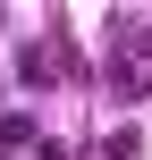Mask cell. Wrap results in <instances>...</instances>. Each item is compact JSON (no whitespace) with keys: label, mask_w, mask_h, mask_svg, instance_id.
Here are the masks:
<instances>
[{"label":"cell","mask_w":152,"mask_h":160,"mask_svg":"<svg viewBox=\"0 0 152 160\" xmlns=\"http://www.w3.org/2000/svg\"><path fill=\"white\" fill-rule=\"evenodd\" d=\"M34 160H59V143H34Z\"/></svg>","instance_id":"7a4b0ae2"},{"label":"cell","mask_w":152,"mask_h":160,"mask_svg":"<svg viewBox=\"0 0 152 160\" xmlns=\"http://www.w3.org/2000/svg\"><path fill=\"white\" fill-rule=\"evenodd\" d=\"M0 143H8V152L34 143V118H25V110H0Z\"/></svg>","instance_id":"6da1fadb"}]
</instances>
